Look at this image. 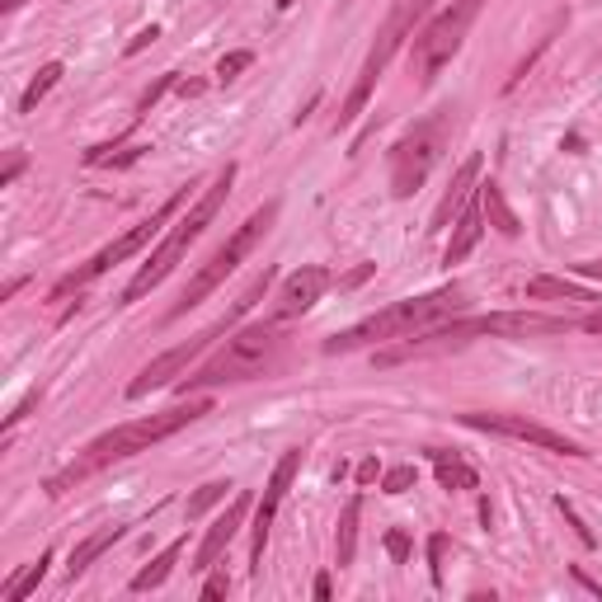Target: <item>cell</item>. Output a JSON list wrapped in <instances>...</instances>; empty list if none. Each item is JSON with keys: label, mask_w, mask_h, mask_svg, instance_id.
Masks as SVG:
<instances>
[{"label": "cell", "mask_w": 602, "mask_h": 602, "mask_svg": "<svg viewBox=\"0 0 602 602\" xmlns=\"http://www.w3.org/2000/svg\"><path fill=\"white\" fill-rule=\"evenodd\" d=\"M203 414H212V400L198 396V400H189V405H170V410H155V414H141V419H127L118 428H109V434H99L95 442H85V448L71 456V462L57 471V476H48V485H42V490H48L52 499H62L66 490H76V485H85L90 476H99L104 466L127 462V456H137V452H151L155 442L175 438L179 428L198 424Z\"/></svg>", "instance_id": "1"}, {"label": "cell", "mask_w": 602, "mask_h": 602, "mask_svg": "<svg viewBox=\"0 0 602 602\" xmlns=\"http://www.w3.org/2000/svg\"><path fill=\"white\" fill-rule=\"evenodd\" d=\"M565 329H579L575 315H541V311H494V315H471V321H442L434 329L414 339H400L396 349L377 353V363H405V358H424V353H448L462 349L471 339H527V335H565Z\"/></svg>", "instance_id": "2"}, {"label": "cell", "mask_w": 602, "mask_h": 602, "mask_svg": "<svg viewBox=\"0 0 602 602\" xmlns=\"http://www.w3.org/2000/svg\"><path fill=\"white\" fill-rule=\"evenodd\" d=\"M462 306H466V288H462V283H442V288H434V292L405 297V301H396V306H386L377 315H367V321L349 325L343 335L325 339V353H353V349H367V343L414 339V335H424V329L452 321Z\"/></svg>", "instance_id": "3"}, {"label": "cell", "mask_w": 602, "mask_h": 602, "mask_svg": "<svg viewBox=\"0 0 602 602\" xmlns=\"http://www.w3.org/2000/svg\"><path fill=\"white\" fill-rule=\"evenodd\" d=\"M231 184H236V165H222L217 179H212L208 189H203V198H193V208L184 212V217H175V226L165 231V240L151 250V260L141 264L137 278L123 288V306H133V301H141L147 292H155L170 274H175V264L184 260V254H189L193 240L203 236L212 222H217V212L226 208V198H231Z\"/></svg>", "instance_id": "4"}, {"label": "cell", "mask_w": 602, "mask_h": 602, "mask_svg": "<svg viewBox=\"0 0 602 602\" xmlns=\"http://www.w3.org/2000/svg\"><path fill=\"white\" fill-rule=\"evenodd\" d=\"M283 343H288V339H283L278 321L231 329V339H226L203 367H198V372H184V377L175 381V391H179V396H198V391H212V386L254 381V377H264V372L278 363Z\"/></svg>", "instance_id": "5"}, {"label": "cell", "mask_w": 602, "mask_h": 602, "mask_svg": "<svg viewBox=\"0 0 602 602\" xmlns=\"http://www.w3.org/2000/svg\"><path fill=\"white\" fill-rule=\"evenodd\" d=\"M274 288V268H264V274H254L250 283H246V292H240L236 301H231V311L226 315H217L208 329H198L193 339H184V343H175V349H165L161 358H151L147 367L137 372L133 381H127V400H141V396H151V391H161V386H175L184 372H189V363H198L212 343H217L222 335H231V329L240 325V315H250L254 306H260V297Z\"/></svg>", "instance_id": "6"}, {"label": "cell", "mask_w": 602, "mask_h": 602, "mask_svg": "<svg viewBox=\"0 0 602 602\" xmlns=\"http://www.w3.org/2000/svg\"><path fill=\"white\" fill-rule=\"evenodd\" d=\"M274 222H278V198H268V203H264V208H254L250 217L240 222L231 236H226V246H222V250L212 254V260H208V264L189 278V288H184V292H179V301L170 306V321H179V315H189L193 306H203V301H208L212 292H217L226 278L236 274V264L246 260V254H250V250L268 236V226H274Z\"/></svg>", "instance_id": "7"}, {"label": "cell", "mask_w": 602, "mask_h": 602, "mask_svg": "<svg viewBox=\"0 0 602 602\" xmlns=\"http://www.w3.org/2000/svg\"><path fill=\"white\" fill-rule=\"evenodd\" d=\"M189 198H193V184H179V189L170 193L165 203L155 208L147 222H137V226H133V231H127V236H118V240H113V246H104L99 254H90V260H85V264L76 268V274H66L62 283H57V288H52V301H66L71 292H85V288H90L95 278H104L113 264H123V260H133V254H141V250H147L155 236L165 231V222H175V217H179V208L189 203Z\"/></svg>", "instance_id": "8"}, {"label": "cell", "mask_w": 602, "mask_h": 602, "mask_svg": "<svg viewBox=\"0 0 602 602\" xmlns=\"http://www.w3.org/2000/svg\"><path fill=\"white\" fill-rule=\"evenodd\" d=\"M428 5H434V0H396V5H391L386 24L377 28V42H372L367 57H363V66H358V80H353L349 99H343V109H339V127H349L358 113L367 109V99H372V90H377L381 71L391 66V57L400 52V42L414 38V24L428 14Z\"/></svg>", "instance_id": "9"}, {"label": "cell", "mask_w": 602, "mask_h": 602, "mask_svg": "<svg viewBox=\"0 0 602 602\" xmlns=\"http://www.w3.org/2000/svg\"><path fill=\"white\" fill-rule=\"evenodd\" d=\"M480 5L485 0H452L448 10H438L434 20L410 38V66H414V76H419V85H434L438 71L462 52L471 24L480 20Z\"/></svg>", "instance_id": "10"}, {"label": "cell", "mask_w": 602, "mask_h": 602, "mask_svg": "<svg viewBox=\"0 0 602 602\" xmlns=\"http://www.w3.org/2000/svg\"><path fill=\"white\" fill-rule=\"evenodd\" d=\"M448 133H452V113H434V118L414 123L405 137L391 147V193L405 203L424 189V179L434 175L442 147H448Z\"/></svg>", "instance_id": "11"}, {"label": "cell", "mask_w": 602, "mask_h": 602, "mask_svg": "<svg viewBox=\"0 0 602 602\" xmlns=\"http://www.w3.org/2000/svg\"><path fill=\"white\" fill-rule=\"evenodd\" d=\"M466 428H480V434H499V438H518V442H532V448L541 452H555V456H589L579 448L575 438L555 434V428L527 419V414H499V410H471L462 414Z\"/></svg>", "instance_id": "12"}, {"label": "cell", "mask_w": 602, "mask_h": 602, "mask_svg": "<svg viewBox=\"0 0 602 602\" xmlns=\"http://www.w3.org/2000/svg\"><path fill=\"white\" fill-rule=\"evenodd\" d=\"M301 462H306V448L283 452V456H278V466H274V476H268V485H264V499H260V509H254V527H250V569H254V575L264 569L260 561H264L268 527H274V518H278L283 499H288V490H292V480H297Z\"/></svg>", "instance_id": "13"}, {"label": "cell", "mask_w": 602, "mask_h": 602, "mask_svg": "<svg viewBox=\"0 0 602 602\" xmlns=\"http://www.w3.org/2000/svg\"><path fill=\"white\" fill-rule=\"evenodd\" d=\"M325 288H335V278H329L321 264L297 268V274L283 278V288H278V297H274V315H268V321L283 325V321H297V315H306L315 301L325 297Z\"/></svg>", "instance_id": "14"}, {"label": "cell", "mask_w": 602, "mask_h": 602, "mask_svg": "<svg viewBox=\"0 0 602 602\" xmlns=\"http://www.w3.org/2000/svg\"><path fill=\"white\" fill-rule=\"evenodd\" d=\"M250 509H254V504H250V494H236L231 504H226V513H222V518L208 527V532H203V541H198V551H193V569H212V565L222 561V551L231 547V541H236V532H240V527H246Z\"/></svg>", "instance_id": "15"}, {"label": "cell", "mask_w": 602, "mask_h": 602, "mask_svg": "<svg viewBox=\"0 0 602 602\" xmlns=\"http://www.w3.org/2000/svg\"><path fill=\"white\" fill-rule=\"evenodd\" d=\"M476 189H480V184H476ZM480 236H485V208H480V193H476L462 212H456L452 240H448V250H442V264H462L466 254L480 246Z\"/></svg>", "instance_id": "16"}, {"label": "cell", "mask_w": 602, "mask_h": 602, "mask_svg": "<svg viewBox=\"0 0 602 602\" xmlns=\"http://www.w3.org/2000/svg\"><path fill=\"white\" fill-rule=\"evenodd\" d=\"M476 184H480V155H466L462 170H456L452 184H448V193H442L438 212H434V231H442V226H452L456 212H462V208L471 203V189H476Z\"/></svg>", "instance_id": "17"}, {"label": "cell", "mask_w": 602, "mask_h": 602, "mask_svg": "<svg viewBox=\"0 0 602 602\" xmlns=\"http://www.w3.org/2000/svg\"><path fill=\"white\" fill-rule=\"evenodd\" d=\"M123 537H127V527H123V523H109V527H99V532H90L76 551H71V561H66V579H80L85 569H90L109 547H118Z\"/></svg>", "instance_id": "18"}, {"label": "cell", "mask_w": 602, "mask_h": 602, "mask_svg": "<svg viewBox=\"0 0 602 602\" xmlns=\"http://www.w3.org/2000/svg\"><path fill=\"white\" fill-rule=\"evenodd\" d=\"M428 462H434L438 471V485L442 490H480V476H476V466L462 462L456 452H442V448H428Z\"/></svg>", "instance_id": "19"}, {"label": "cell", "mask_w": 602, "mask_h": 602, "mask_svg": "<svg viewBox=\"0 0 602 602\" xmlns=\"http://www.w3.org/2000/svg\"><path fill=\"white\" fill-rule=\"evenodd\" d=\"M480 208H485V217H490V226H494V231L499 236H518L523 231V222H518V212H513L509 208V198H504V189H499V184L494 179H480Z\"/></svg>", "instance_id": "20"}, {"label": "cell", "mask_w": 602, "mask_h": 602, "mask_svg": "<svg viewBox=\"0 0 602 602\" xmlns=\"http://www.w3.org/2000/svg\"><path fill=\"white\" fill-rule=\"evenodd\" d=\"M527 297L532 301H579V306H598L602 292H589L569 278H532L527 283Z\"/></svg>", "instance_id": "21"}, {"label": "cell", "mask_w": 602, "mask_h": 602, "mask_svg": "<svg viewBox=\"0 0 602 602\" xmlns=\"http://www.w3.org/2000/svg\"><path fill=\"white\" fill-rule=\"evenodd\" d=\"M184 541H189V537H175L147 569H137V575H133V593H151V589H161V584L175 575V565H179V555H184Z\"/></svg>", "instance_id": "22"}, {"label": "cell", "mask_w": 602, "mask_h": 602, "mask_svg": "<svg viewBox=\"0 0 602 602\" xmlns=\"http://www.w3.org/2000/svg\"><path fill=\"white\" fill-rule=\"evenodd\" d=\"M358 518H363V499L353 494L339 513V532H335V565L339 569H349L353 555H358Z\"/></svg>", "instance_id": "23"}, {"label": "cell", "mask_w": 602, "mask_h": 602, "mask_svg": "<svg viewBox=\"0 0 602 602\" xmlns=\"http://www.w3.org/2000/svg\"><path fill=\"white\" fill-rule=\"evenodd\" d=\"M48 565H52V551H42L34 565H24L20 575H14V579L5 584V593H0V598H5V602H24V598H28V593H34L38 584H42V575H48Z\"/></svg>", "instance_id": "24"}, {"label": "cell", "mask_w": 602, "mask_h": 602, "mask_svg": "<svg viewBox=\"0 0 602 602\" xmlns=\"http://www.w3.org/2000/svg\"><path fill=\"white\" fill-rule=\"evenodd\" d=\"M565 20H569V14H555V20L547 24V34H541V38H537V48H532V52H527V57H523V62H518V66H513V76H509V85H504V90H518V85L527 80V71H532V66H537V57H541V52H547V48H551V42H555V34H561V28H565Z\"/></svg>", "instance_id": "25"}, {"label": "cell", "mask_w": 602, "mask_h": 602, "mask_svg": "<svg viewBox=\"0 0 602 602\" xmlns=\"http://www.w3.org/2000/svg\"><path fill=\"white\" fill-rule=\"evenodd\" d=\"M62 71H66L62 62H48V66H38V76H34V80H28V90L20 95V113H34V109H38V99H42V95H48V90H52V85H57V80H62Z\"/></svg>", "instance_id": "26"}, {"label": "cell", "mask_w": 602, "mask_h": 602, "mask_svg": "<svg viewBox=\"0 0 602 602\" xmlns=\"http://www.w3.org/2000/svg\"><path fill=\"white\" fill-rule=\"evenodd\" d=\"M226 490H231V485H226V480H208L203 490H198V494L189 499V504H184V513H189V523H198L208 509H217L222 499H226Z\"/></svg>", "instance_id": "27"}, {"label": "cell", "mask_w": 602, "mask_h": 602, "mask_svg": "<svg viewBox=\"0 0 602 602\" xmlns=\"http://www.w3.org/2000/svg\"><path fill=\"white\" fill-rule=\"evenodd\" d=\"M419 485V471L414 466H391V471H381V494H405Z\"/></svg>", "instance_id": "28"}, {"label": "cell", "mask_w": 602, "mask_h": 602, "mask_svg": "<svg viewBox=\"0 0 602 602\" xmlns=\"http://www.w3.org/2000/svg\"><path fill=\"white\" fill-rule=\"evenodd\" d=\"M448 547H452V541L442 537V532L428 537V575H434L438 589H442V561H448Z\"/></svg>", "instance_id": "29"}, {"label": "cell", "mask_w": 602, "mask_h": 602, "mask_svg": "<svg viewBox=\"0 0 602 602\" xmlns=\"http://www.w3.org/2000/svg\"><path fill=\"white\" fill-rule=\"evenodd\" d=\"M246 66H254V52H226L217 62V80H236Z\"/></svg>", "instance_id": "30"}, {"label": "cell", "mask_w": 602, "mask_h": 602, "mask_svg": "<svg viewBox=\"0 0 602 602\" xmlns=\"http://www.w3.org/2000/svg\"><path fill=\"white\" fill-rule=\"evenodd\" d=\"M175 85H179V71H165V76H161V80H155V85H151V90H147V95H141V104H137V113H151V104H155V99H161L165 90H175Z\"/></svg>", "instance_id": "31"}, {"label": "cell", "mask_w": 602, "mask_h": 602, "mask_svg": "<svg viewBox=\"0 0 602 602\" xmlns=\"http://www.w3.org/2000/svg\"><path fill=\"white\" fill-rule=\"evenodd\" d=\"M38 400H42V391H28V396L20 400V405H14V410L5 414V438H10V434H14V428H20V424L28 419V410H34V405H38Z\"/></svg>", "instance_id": "32"}, {"label": "cell", "mask_w": 602, "mask_h": 602, "mask_svg": "<svg viewBox=\"0 0 602 602\" xmlns=\"http://www.w3.org/2000/svg\"><path fill=\"white\" fill-rule=\"evenodd\" d=\"M555 509H561V513H565V523H569V527H575V537H579V541H584V547H589V551H593V547H598V537L589 532V527H584V518H579V513H575V509H569V504H565V499H555Z\"/></svg>", "instance_id": "33"}, {"label": "cell", "mask_w": 602, "mask_h": 602, "mask_svg": "<svg viewBox=\"0 0 602 602\" xmlns=\"http://www.w3.org/2000/svg\"><path fill=\"white\" fill-rule=\"evenodd\" d=\"M24 165H28V155H24V151H10V165L0 170V189H10V184L24 175Z\"/></svg>", "instance_id": "34"}, {"label": "cell", "mask_w": 602, "mask_h": 602, "mask_svg": "<svg viewBox=\"0 0 602 602\" xmlns=\"http://www.w3.org/2000/svg\"><path fill=\"white\" fill-rule=\"evenodd\" d=\"M372 274H377V264H358L353 274H343V278H335V288L339 292H349V288H358V283H367Z\"/></svg>", "instance_id": "35"}, {"label": "cell", "mask_w": 602, "mask_h": 602, "mask_svg": "<svg viewBox=\"0 0 602 602\" xmlns=\"http://www.w3.org/2000/svg\"><path fill=\"white\" fill-rule=\"evenodd\" d=\"M386 551H391L396 565H405L410 561V537L405 532H386Z\"/></svg>", "instance_id": "36"}, {"label": "cell", "mask_w": 602, "mask_h": 602, "mask_svg": "<svg viewBox=\"0 0 602 602\" xmlns=\"http://www.w3.org/2000/svg\"><path fill=\"white\" fill-rule=\"evenodd\" d=\"M226 593H231V579H226V575H212L203 584V598H226Z\"/></svg>", "instance_id": "37"}, {"label": "cell", "mask_w": 602, "mask_h": 602, "mask_svg": "<svg viewBox=\"0 0 602 602\" xmlns=\"http://www.w3.org/2000/svg\"><path fill=\"white\" fill-rule=\"evenodd\" d=\"M372 480H381V466H377V456H367V462H358V485H372Z\"/></svg>", "instance_id": "38"}, {"label": "cell", "mask_w": 602, "mask_h": 602, "mask_svg": "<svg viewBox=\"0 0 602 602\" xmlns=\"http://www.w3.org/2000/svg\"><path fill=\"white\" fill-rule=\"evenodd\" d=\"M155 38H161V28H155V24H151V28H141V34H137L133 42H127V52H141V48H147V42H155Z\"/></svg>", "instance_id": "39"}, {"label": "cell", "mask_w": 602, "mask_h": 602, "mask_svg": "<svg viewBox=\"0 0 602 602\" xmlns=\"http://www.w3.org/2000/svg\"><path fill=\"white\" fill-rule=\"evenodd\" d=\"M575 274H579V278H598V283H602V260H584V264H575Z\"/></svg>", "instance_id": "40"}, {"label": "cell", "mask_w": 602, "mask_h": 602, "mask_svg": "<svg viewBox=\"0 0 602 602\" xmlns=\"http://www.w3.org/2000/svg\"><path fill=\"white\" fill-rule=\"evenodd\" d=\"M311 593H315V598H321V602H325V598H335V584H329V575H315V584H311Z\"/></svg>", "instance_id": "41"}, {"label": "cell", "mask_w": 602, "mask_h": 602, "mask_svg": "<svg viewBox=\"0 0 602 602\" xmlns=\"http://www.w3.org/2000/svg\"><path fill=\"white\" fill-rule=\"evenodd\" d=\"M175 90H179L184 99H198V95H203V90H208V85H203V80H179V85H175Z\"/></svg>", "instance_id": "42"}, {"label": "cell", "mask_w": 602, "mask_h": 602, "mask_svg": "<svg viewBox=\"0 0 602 602\" xmlns=\"http://www.w3.org/2000/svg\"><path fill=\"white\" fill-rule=\"evenodd\" d=\"M579 329H589V335H602V311H593V315H584V321H579Z\"/></svg>", "instance_id": "43"}, {"label": "cell", "mask_w": 602, "mask_h": 602, "mask_svg": "<svg viewBox=\"0 0 602 602\" xmlns=\"http://www.w3.org/2000/svg\"><path fill=\"white\" fill-rule=\"evenodd\" d=\"M20 288H24V278H10V283H5V288H0V301H10L14 292H20Z\"/></svg>", "instance_id": "44"}, {"label": "cell", "mask_w": 602, "mask_h": 602, "mask_svg": "<svg viewBox=\"0 0 602 602\" xmlns=\"http://www.w3.org/2000/svg\"><path fill=\"white\" fill-rule=\"evenodd\" d=\"M20 5H28V0H0V14H14Z\"/></svg>", "instance_id": "45"}, {"label": "cell", "mask_w": 602, "mask_h": 602, "mask_svg": "<svg viewBox=\"0 0 602 602\" xmlns=\"http://www.w3.org/2000/svg\"><path fill=\"white\" fill-rule=\"evenodd\" d=\"M297 5V0H278V10H292Z\"/></svg>", "instance_id": "46"}]
</instances>
